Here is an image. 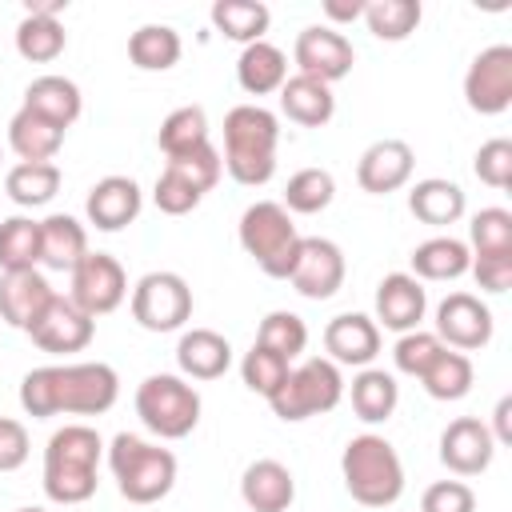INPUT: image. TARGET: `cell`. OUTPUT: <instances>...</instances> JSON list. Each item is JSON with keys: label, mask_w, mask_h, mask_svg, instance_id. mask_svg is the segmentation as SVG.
I'll return each instance as SVG.
<instances>
[{"label": "cell", "mask_w": 512, "mask_h": 512, "mask_svg": "<svg viewBox=\"0 0 512 512\" xmlns=\"http://www.w3.org/2000/svg\"><path fill=\"white\" fill-rule=\"evenodd\" d=\"M52 296L56 292L44 280V272H36V268H28V272H4L0 276V320L8 328L28 332L40 320V312L52 304Z\"/></svg>", "instance_id": "21"}, {"label": "cell", "mask_w": 512, "mask_h": 512, "mask_svg": "<svg viewBox=\"0 0 512 512\" xmlns=\"http://www.w3.org/2000/svg\"><path fill=\"white\" fill-rule=\"evenodd\" d=\"M136 416L160 440H184L200 424V392L172 372L144 376L136 388Z\"/></svg>", "instance_id": "7"}, {"label": "cell", "mask_w": 512, "mask_h": 512, "mask_svg": "<svg viewBox=\"0 0 512 512\" xmlns=\"http://www.w3.org/2000/svg\"><path fill=\"white\" fill-rule=\"evenodd\" d=\"M24 108H32L36 116H44V120H52L56 128L68 132L80 120V112H84V96H80V88L68 76L48 72V76H36L24 88Z\"/></svg>", "instance_id": "24"}, {"label": "cell", "mask_w": 512, "mask_h": 512, "mask_svg": "<svg viewBox=\"0 0 512 512\" xmlns=\"http://www.w3.org/2000/svg\"><path fill=\"white\" fill-rule=\"evenodd\" d=\"M468 272L476 276V284L484 288V292H508V284H512V252H492V256H472V264H468Z\"/></svg>", "instance_id": "49"}, {"label": "cell", "mask_w": 512, "mask_h": 512, "mask_svg": "<svg viewBox=\"0 0 512 512\" xmlns=\"http://www.w3.org/2000/svg\"><path fill=\"white\" fill-rule=\"evenodd\" d=\"M288 360L284 356H276V352H268V348H260V344H252L248 352H244V360H240V376H244V384L252 388V392H260L264 400L284 384V376H288Z\"/></svg>", "instance_id": "43"}, {"label": "cell", "mask_w": 512, "mask_h": 512, "mask_svg": "<svg viewBox=\"0 0 512 512\" xmlns=\"http://www.w3.org/2000/svg\"><path fill=\"white\" fill-rule=\"evenodd\" d=\"M192 316V288L180 272H148L132 288V320L144 332H176Z\"/></svg>", "instance_id": "9"}, {"label": "cell", "mask_w": 512, "mask_h": 512, "mask_svg": "<svg viewBox=\"0 0 512 512\" xmlns=\"http://www.w3.org/2000/svg\"><path fill=\"white\" fill-rule=\"evenodd\" d=\"M468 200H464V188L456 180H444V176H428V180H416L412 192H408V212L428 224V228H448L464 216Z\"/></svg>", "instance_id": "26"}, {"label": "cell", "mask_w": 512, "mask_h": 512, "mask_svg": "<svg viewBox=\"0 0 512 512\" xmlns=\"http://www.w3.org/2000/svg\"><path fill=\"white\" fill-rule=\"evenodd\" d=\"M472 360L464 356V352H456V348H440V356L424 368V376H420V384H424V392L432 396V400H464L468 392H472Z\"/></svg>", "instance_id": "35"}, {"label": "cell", "mask_w": 512, "mask_h": 512, "mask_svg": "<svg viewBox=\"0 0 512 512\" xmlns=\"http://www.w3.org/2000/svg\"><path fill=\"white\" fill-rule=\"evenodd\" d=\"M412 168H416V156L404 140H376L356 160V184L372 196H388L412 180Z\"/></svg>", "instance_id": "17"}, {"label": "cell", "mask_w": 512, "mask_h": 512, "mask_svg": "<svg viewBox=\"0 0 512 512\" xmlns=\"http://www.w3.org/2000/svg\"><path fill=\"white\" fill-rule=\"evenodd\" d=\"M68 280H72L68 300H72L80 312H88L92 320L116 312V308L124 304V296H128V276H124L120 260L108 256V252H88V256L68 272Z\"/></svg>", "instance_id": "10"}, {"label": "cell", "mask_w": 512, "mask_h": 512, "mask_svg": "<svg viewBox=\"0 0 512 512\" xmlns=\"http://www.w3.org/2000/svg\"><path fill=\"white\" fill-rule=\"evenodd\" d=\"M108 468L128 504H156L176 484V456L132 432H116L108 444Z\"/></svg>", "instance_id": "5"}, {"label": "cell", "mask_w": 512, "mask_h": 512, "mask_svg": "<svg viewBox=\"0 0 512 512\" xmlns=\"http://www.w3.org/2000/svg\"><path fill=\"white\" fill-rule=\"evenodd\" d=\"M236 80L248 96H268V92H280V84L288 80V56L268 44V40H256L248 44L240 56H236Z\"/></svg>", "instance_id": "29"}, {"label": "cell", "mask_w": 512, "mask_h": 512, "mask_svg": "<svg viewBox=\"0 0 512 512\" xmlns=\"http://www.w3.org/2000/svg\"><path fill=\"white\" fill-rule=\"evenodd\" d=\"M280 112L300 128H324L336 116V96L328 84L296 72L280 84Z\"/></svg>", "instance_id": "25"}, {"label": "cell", "mask_w": 512, "mask_h": 512, "mask_svg": "<svg viewBox=\"0 0 512 512\" xmlns=\"http://www.w3.org/2000/svg\"><path fill=\"white\" fill-rule=\"evenodd\" d=\"M324 16H328L332 24H352V20L364 16V0H324ZM332 24H328V28H332Z\"/></svg>", "instance_id": "52"}, {"label": "cell", "mask_w": 512, "mask_h": 512, "mask_svg": "<svg viewBox=\"0 0 512 512\" xmlns=\"http://www.w3.org/2000/svg\"><path fill=\"white\" fill-rule=\"evenodd\" d=\"M16 512H48V508H36V504H32V508H16Z\"/></svg>", "instance_id": "54"}, {"label": "cell", "mask_w": 512, "mask_h": 512, "mask_svg": "<svg viewBox=\"0 0 512 512\" xmlns=\"http://www.w3.org/2000/svg\"><path fill=\"white\" fill-rule=\"evenodd\" d=\"M28 336L40 352H52V356L84 352L96 336V320L88 312H80L68 296H52V304L40 312V320L28 328Z\"/></svg>", "instance_id": "15"}, {"label": "cell", "mask_w": 512, "mask_h": 512, "mask_svg": "<svg viewBox=\"0 0 512 512\" xmlns=\"http://www.w3.org/2000/svg\"><path fill=\"white\" fill-rule=\"evenodd\" d=\"M344 252L340 244L324 240V236H300V248H296V264L288 272L292 288L304 296V300H328L340 292L344 284Z\"/></svg>", "instance_id": "13"}, {"label": "cell", "mask_w": 512, "mask_h": 512, "mask_svg": "<svg viewBox=\"0 0 512 512\" xmlns=\"http://www.w3.org/2000/svg\"><path fill=\"white\" fill-rule=\"evenodd\" d=\"M436 340L456 352H476L492 340V312L472 292H448L436 304Z\"/></svg>", "instance_id": "14"}, {"label": "cell", "mask_w": 512, "mask_h": 512, "mask_svg": "<svg viewBox=\"0 0 512 512\" xmlns=\"http://www.w3.org/2000/svg\"><path fill=\"white\" fill-rule=\"evenodd\" d=\"M324 348H328V360L336 368L340 364L368 368L380 356V324L364 312H340L324 328Z\"/></svg>", "instance_id": "18"}, {"label": "cell", "mask_w": 512, "mask_h": 512, "mask_svg": "<svg viewBox=\"0 0 512 512\" xmlns=\"http://www.w3.org/2000/svg\"><path fill=\"white\" fill-rule=\"evenodd\" d=\"M176 364L184 380H220L232 368V344L212 328H188L176 344Z\"/></svg>", "instance_id": "23"}, {"label": "cell", "mask_w": 512, "mask_h": 512, "mask_svg": "<svg viewBox=\"0 0 512 512\" xmlns=\"http://www.w3.org/2000/svg\"><path fill=\"white\" fill-rule=\"evenodd\" d=\"M280 120L264 104H236L224 116V168L236 184L260 188L276 176Z\"/></svg>", "instance_id": "2"}, {"label": "cell", "mask_w": 512, "mask_h": 512, "mask_svg": "<svg viewBox=\"0 0 512 512\" xmlns=\"http://www.w3.org/2000/svg\"><path fill=\"white\" fill-rule=\"evenodd\" d=\"M240 500L252 512H288L296 500V480L280 460H252L240 476Z\"/></svg>", "instance_id": "22"}, {"label": "cell", "mask_w": 512, "mask_h": 512, "mask_svg": "<svg viewBox=\"0 0 512 512\" xmlns=\"http://www.w3.org/2000/svg\"><path fill=\"white\" fill-rule=\"evenodd\" d=\"M152 200H156V208L164 212V216H188L204 196L184 180V176H176V172H160L156 176V188H152Z\"/></svg>", "instance_id": "47"}, {"label": "cell", "mask_w": 512, "mask_h": 512, "mask_svg": "<svg viewBox=\"0 0 512 512\" xmlns=\"http://www.w3.org/2000/svg\"><path fill=\"white\" fill-rule=\"evenodd\" d=\"M488 432H492L496 444H512V396H500L496 400V412H492Z\"/></svg>", "instance_id": "51"}, {"label": "cell", "mask_w": 512, "mask_h": 512, "mask_svg": "<svg viewBox=\"0 0 512 512\" xmlns=\"http://www.w3.org/2000/svg\"><path fill=\"white\" fill-rule=\"evenodd\" d=\"M64 8H68V0H28L24 4V16H56L60 20Z\"/></svg>", "instance_id": "53"}, {"label": "cell", "mask_w": 512, "mask_h": 512, "mask_svg": "<svg viewBox=\"0 0 512 512\" xmlns=\"http://www.w3.org/2000/svg\"><path fill=\"white\" fill-rule=\"evenodd\" d=\"M440 340H436V332H424V328H412V332H404L400 340H396V348H392V364H396V372H404V376H424V368L440 356Z\"/></svg>", "instance_id": "45"}, {"label": "cell", "mask_w": 512, "mask_h": 512, "mask_svg": "<svg viewBox=\"0 0 512 512\" xmlns=\"http://www.w3.org/2000/svg\"><path fill=\"white\" fill-rule=\"evenodd\" d=\"M4 192L20 208H40L60 192V168L56 164H12L4 176Z\"/></svg>", "instance_id": "36"}, {"label": "cell", "mask_w": 512, "mask_h": 512, "mask_svg": "<svg viewBox=\"0 0 512 512\" xmlns=\"http://www.w3.org/2000/svg\"><path fill=\"white\" fill-rule=\"evenodd\" d=\"M464 100L480 116H500L512 104V48L492 44L472 56L464 72Z\"/></svg>", "instance_id": "12"}, {"label": "cell", "mask_w": 512, "mask_h": 512, "mask_svg": "<svg viewBox=\"0 0 512 512\" xmlns=\"http://www.w3.org/2000/svg\"><path fill=\"white\" fill-rule=\"evenodd\" d=\"M40 264V220L8 216L0 224V272H28Z\"/></svg>", "instance_id": "37"}, {"label": "cell", "mask_w": 512, "mask_h": 512, "mask_svg": "<svg viewBox=\"0 0 512 512\" xmlns=\"http://www.w3.org/2000/svg\"><path fill=\"white\" fill-rule=\"evenodd\" d=\"M496 456V440L488 432L484 420L476 416H456L444 432H440V464L456 476H480L488 472Z\"/></svg>", "instance_id": "16"}, {"label": "cell", "mask_w": 512, "mask_h": 512, "mask_svg": "<svg viewBox=\"0 0 512 512\" xmlns=\"http://www.w3.org/2000/svg\"><path fill=\"white\" fill-rule=\"evenodd\" d=\"M164 168H168V172H176V176H184V180L204 196V192H212V188H216V180H220V172H224V160H220V152H216L212 144H204V148H196V152L172 156Z\"/></svg>", "instance_id": "44"}, {"label": "cell", "mask_w": 512, "mask_h": 512, "mask_svg": "<svg viewBox=\"0 0 512 512\" xmlns=\"http://www.w3.org/2000/svg\"><path fill=\"white\" fill-rule=\"evenodd\" d=\"M144 208V196H140V184L132 176H104L88 188V200H84V212H88V224H96L100 232H120L128 228Z\"/></svg>", "instance_id": "20"}, {"label": "cell", "mask_w": 512, "mask_h": 512, "mask_svg": "<svg viewBox=\"0 0 512 512\" xmlns=\"http://www.w3.org/2000/svg\"><path fill=\"white\" fill-rule=\"evenodd\" d=\"M256 344H260V348H268V352H276V356H284V360L292 364V360L308 348V324H304L296 312L276 308V312H268V316L260 320Z\"/></svg>", "instance_id": "41"}, {"label": "cell", "mask_w": 512, "mask_h": 512, "mask_svg": "<svg viewBox=\"0 0 512 512\" xmlns=\"http://www.w3.org/2000/svg\"><path fill=\"white\" fill-rule=\"evenodd\" d=\"M68 44V32L56 16H24L16 24V52L28 60V64H48L64 52Z\"/></svg>", "instance_id": "39"}, {"label": "cell", "mask_w": 512, "mask_h": 512, "mask_svg": "<svg viewBox=\"0 0 512 512\" xmlns=\"http://www.w3.org/2000/svg\"><path fill=\"white\" fill-rule=\"evenodd\" d=\"M104 440L88 424H64L44 448V496L52 504H84L96 496V464Z\"/></svg>", "instance_id": "3"}, {"label": "cell", "mask_w": 512, "mask_h": 512, "mask_svg": "<svg viewBox=\"0 0 512 512\" xmlns=\"http://www.w3.org/2000/svg\"><path fill=\"white\" fill-rule=\"evenodd\" d=\"M208 16H212V28L224 40H236L244 48L256 44V40H264V32L272 24L268 4H260V0H216Z\"/></svg>", "instance_id": "31"}, {"label": "cell", "mask_w": 512, "mask_h": 512, "mask_svg": "<svg viewBox=\"0 0 512 512\" xmlns=\"http://www.w3.org/2000/svg\"><path fill=\"white\" fill-rule=\"evenodd\" d=\"M180 52H184V44L172 24H140L128 36V60L140 72H168L180 60Z\"/></svg>", "instance_id": "32"}, {"label": "cell", "mask_w": 512, "mask_h": 512, "mask_svg": "<svg viewBox=\"0 0 512 512\" xmlns=\"http://www.w3.org/2000/svg\"><path fill=\"white\" fill-rule=\"evenodd\" d=\"M156 144H160V152H164L168 160H172V156H184V152H196V148H204V144H212V140H208V116H204V108H200V104L172 108V112L164 116L160 132H156Z\"/></svg>", "instance_id": "34"}, {"label": "cell", "mask_w": 512, "mask_h": 512, "mask_svg": "<svg viewBox=\"0 0 512 512\" xmlns=\"http://www.w3.org/2000/svg\"><path fill=\"white\" fill-rule=\"evenodd\" d=\"M332 200H336V180H332L328 168H300V172L288 176V188H284V208L288 212L316 216Z\"/></svg>", "instance_id": "40"}, {"label": "cell", "mask_w": 512, "mask_h": 512, "mask_svg": "<svg viewBox=\"0 0 512 512\" xmlns=\"http://www.w3.org/2000/svg\"><path fill=\"white\" fill-rule=\"evenodd\" d=\"M344 396V376L340 368L328 360V356H312L296 368H288L284 384L268 396L272 412L284 420V424H300L308 416H320V412H332Z\"/></svg>", "instance_id": "8"}, {"label": "cell", "mask_w": 512, "mask_h": 512, "mask_svg": "<svg viewBox=\"0 0 512 512\" xmlns=\"http://www.w3.org/2000/svg\"><path fill=\"white\" fill-rule=\"evenodd\" d=\"M240 248L256 260V268L272 280H288L300 248V232L292 224V212L276 200H256L240 216Z\"/></svg>", "instance_id": "6"}, {"label": "cell", "mask_w": 512, "mask_h": 512, "mask_svg": "<svg viewBox=\"0 0 512 512\" xmlns=\"http://www.w3.org/2000/svg\"><path fill=\"white\" fill-rule=\"evenodd\" d=\"M32 444H28V428L12 416H0V472H16L28 460Z\"/></svg>", "instance_id": "50"}, {"label": "cell", "mask_w": 512, "mask_h": 512, "mask_svg": "<svg viewBox=\"0 0 512 512\" xmlns=\"http://www.w3.org/2000/svg\"><path fill=\"white\" fill-rule=\"evenodd\" d=\"M88 256V232L76 216L52 212L40 220V264L52 272H72Z\"/></svg>", "instance_id": "27"}, {"label": "cell", "mask_w": 512, "mask_h": 512, "mask_svg": "<svg viewBox=\"0 0 512 512\" xmlns=\"http://www.w3.org/2000/svg\"><path fill=\"white\" fill-rule=\"evenodd\" d=\"M472 172H476L488 188H500V192H504V188L512 184V140H504V136L484 140L480 152H476Z\"/></svg>", "instance_id": "46"}, {"label": "cell", "mask_w": 512, "mask_h": 512, "mask_svg": "<svg viewBox=\"0 0 512 512\" xmlns=\"http://www.w3.org/2000/svg\"><path fill=\"white\" fill-rule=\"evenodd\" d=\"M420 512H476V492L464 480H436L424 488Z\"/></svg>", "instance_id": "48"}, {"label": "cell", "mask_w": 512, "mask_h": 512, "mask_svg": "<svg viewBox=\"0 0 512 512\" xmlns=\"http://www.w3.org/2000/svg\"><path fill=\"white\" fill-rule=\"evenodd\" d=\"M424 312H428V292L412 272H388L376 284V324L404 336L420 328Z\"/></svg>", "instance_id": "19"}, {"label": "cell", "mask_w": 512, "mask_h": 512, "mask_svg": "<svg viewBox=\"0 0 512 512\" xmlns=\"http://www.w3.org/2000/svg\"><path fill=\"white\" fill-rule=\"evenodd\" d=\"M292 60H296L300 76H312V80H320V84L332 88L336 80H344V76L352 72L356 48H352V40H348L340 28L308 24V28L296 36V44H292Z\"/></svg>", "instance_id": "11"}, {"label": "cell", "mask_w": 512, "mask_h": 512, "mask_svg": "<svg viewBox=\"0 0 512 512\" xmlns=\"http://www.w3.org/2000/svg\"><path fill=\"white\" fill-rule=\"evenodd\" d=\"M468 252L472 256H492V252H512V212L508 208H480L468 224Z\"/></svg>", "instance_id": "42"}, {"label": "cell", "mask_w": 512, "mask_h": 512, "mask_svg": "<svg viewBox=\"0 0 512 512\" xmlns=\"http://www.w3.org/2000/svg\"><path fill=\"white\" fill-rule=\"evenodd\" d=\"M340 476L348 496L364 508H392L404 496V464L396 448L376 432H360L344 444Z\"/></svg>", "instance_id": "4"}, {"label": "cell", "mask_w": 512, "mask_h": 512, "mask_svg": "<svg viewBox=\"0 0 512 512\" xmlns=\"http://www.w3.org/2000/svg\"><path fill=\"white\" fill-rule=\"evenodd\" d=\"M420 16H424L420 0H368V4H364V24H368V32H372L376 40H388V44L408 40V36L420 28Z\"/></svg>", "instance_id": "38"}, {"label": "cell", "mask_w": 512, "mask_h": 512, "mask_svg": "<svg viewBox=\"0 0 512 512\" xmlns=\"http://www.w3.org/2000/svg\"><path fill=\"white\" fill-rule=\"evenodd\" d=\"M120 396V376L104 360L44 364L20 380V408L32 420L48 416H104Z\"/></svg>", "instance_id": "1"}, {"label": "cell", "mask_w": 512, "mask_h": 512, "mask_svg": "<svg viewBox=\"0 0 512 512\" xmlns=\"http://www.w3.org/2000/svg\"><path fill=\"white\" fill-rule=\"evenodd\" d=\"M8 148L24 164H52V156L64 148V128L20 104V112L8 120Z\"/></svg>", "instance_id": "28"}, {"label": "cell", "mask_w": 512, "mask_h": 512, "mask_svg": "<svg viewBox=\"0 0 512 512\" xmlns=\"http://www.w3.org/2000/svg\"><path fill=\"white\" fill-rule=\"evenodd\" d=\"M400 404V384L392 372L384 368H360V376L352 380V412L364 424H380L396 412Z\"/></svg>", "instance_id": "33"}, {"label": "cell", "mask_w": 512, "mask_h": 512, "mask_svg": "<svg viewBox=\"0 0 512 512\" xmlns=\"http://www.w3.org/2000/svg\"><path fill=\"white\" fill-rule=\"evenodd\" d=\"M472 264V252L456 236H432L412 248V276L416 280H460Z\"/></svg>", "instance_id": "30"}]
</instances>
